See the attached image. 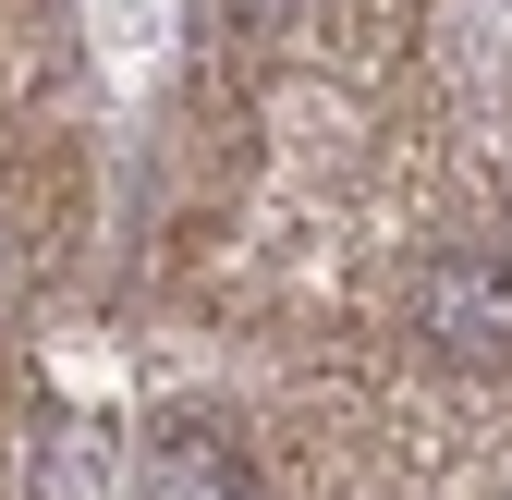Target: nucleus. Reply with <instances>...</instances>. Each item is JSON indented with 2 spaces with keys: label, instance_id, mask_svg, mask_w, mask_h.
I'll use <instances>...</instances> for the list:
<instances>
[{
  "label": "nucleus",
  "instance_id": "1",
  "mask_svg": "<svg viewBox=\"0 0 512 500\" xmlns=\"http://www.w3.org/2000/svg\"><path fill=\"white\" fill-rule=\"evenodd\" d=\"M415 330H427L439 354H512V257H476V244L427 257V281H415Z\"/></svg>",
  "mask_w": 512,
  "mask_h": 500
},
{
  "label": "nucleus",
  "instance_id": "2",
  "mask_svg": "<svg viewBox=\"0 0 512 500\" xmlns=\"http://www.w3.org/2000/svg\"><path fill=\"white\" fill-rule=\"evenodd\" d=\"M171 500H244V488H220V476H208L196 452H171Z\"/></svg>",
  "mask_w": 512,
  "mask_h": 500
},
{
  "label": "nucleus",
  "instance_id": "3",
  "mask_svg": "<svg viewBox=\"0 0 512 500\" xmlns=\"http://www.w3.org/2000/svg\"><path fill=\"white\" fill-rule=\"evenodd\" d=\"M244 13H281V0H244Z\"/></svg>",
  "mask_w": 512,
  "mask_h": 500
}]
</instances>
